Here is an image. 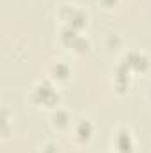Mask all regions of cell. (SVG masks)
Segmentation results:
<instances>
[{
	"mask_svg": "<svg viewBox=\"0 0 151 153\" xmlns=\"http://www.w3.org/2000/svg\"><path fill=\"white\" fill-rule=\"evenodd\" d=\"M32 100L38 102V103H44L46 107H53V105H57V102H59V94L53 91V87H52L48 82H41L38 87L34 89Z\"/></svg>",
	"mask_w": 151,
	"mask_h": 153,
	"instance_id": "obj_1",
	"label": "cell"
},
{
	"mask_svg": "<svg viewBox=\"0 0 151 153\" xmlns=\"http://www.w3.org/2000/svg\"><path fill=\"white\" fill-rule=\"evenodd\" d=\"M123 66H126L128 70H135V71H146L150 66V59L139 52H130L124 55Z\"/></svg>",
	"mask_w": 151,
	"mask_h": 153,
	"instance_id": "obj_2",
	"label": "cell"
},
{
	"mask_svg": "<svg viewBox=\"0 0 151 153\" xmlns=\"http://www.w3.org/2000/svg\"><path fill=\"white\" fill-rule=\"evenodd\" d=\"M61 16H62V18L70 23V27L75 29V30H80V29L87 23V16H85L82 11L73 9V7H64L62 13H61Z\"/></svg>",
	"mask_w": 151,
	"mask_h": 153,
	"instance_id": "obj_3",
	"label": "cell"
},
{
	"mask_svg": "<svg viewBox=\"0 0 151 153\" xmlns=\"http://www.w3.org/2000/svg\"><path fill=\"white\" fill-rule=\"evenodd\" d=\"M115 152L117 153H132L133 152V141L128 130H119L115 135Z\"/></svg>",
	"mask_w": 151,
	"mask_h": 153,
	"instance_id": "obj_4",
	"label": "cell"
},
{
	"mask_svg": "<svg viewBox=\"0 0 151 153\" xmlns=\"http://www.w3.org/2000/svg\"><path fill=\"white\" fill-rule=\"evenodd\" d=\"M130 70L126 68V66H119L117 68V73H115V89H117V93H124L126 89H128V84H130Z\"/></svg>",
	"mask_w": 151,
	"mask_h": 153,
	"instance_id": "obj_5",
	"label": "cell"
},
{
	"mask_svg": "<svg viewBox=\"0 0 151 153\" xmlns=\"http://www.w3.org/2000/svg\"><path fill=\"white\" fill-rule=\"evenodd\" d=\"M75 134H76V139L78 141H82V143L89 141L91 135H93V125L89 121H80L78 126H76V130H75Z\"/></svg>",
	"mask_w": 151,
	"mask_h": 153,
	"instance_id": "obj_6",
	"label": "cell"
},
{
	"mask_svg": "<svg viewBox=\"0 0 151 153\" xmlns=\"http://www.w3.org/2000/svg\"><path fill=\"white\" fill-rule=\"evenodd\" d=\"M70 68L64 64V62H57V64H53L52 66V76L55 78V80H68V76H70Z\"/></svg>",
	"mask_w": 151,
	"mask_h": 153,
	"instance_id": "obj_7",
	"label": "cell"
},
{
	"mask_svg": "<svg viewBox=\"0 0 151 153\" xmlns=\"http://www.w3.org/2000/svg\"><path fill=\"white\" fill-rule=\"evenodd\" d=\"M78 38H80V36L76 34V30H75V29H71V27L64 29V30H62V34H61V41H62L66 46H70V48L75 45V41Z\"/></svg>",
	"mask_w": 151,
	"mask_h": 153,
	"instance_id": "obj_8",
	"label": "cell"
},
{
	"mask_svg": "<svg viewBox=\"0 0 151 153\" xmlns=\"http://www.w3.org/2000/svg\"><path fill=\"white\" fill-rule=\"evenodd\" d=\"M53 125L57 128H66L70 125V114L66 111H57L53 114Z\"/></svg>",
	"mask_w": 151,
	"mask_h": 153,
	"instance_id": "obj_9",
	"label": "cell"
},
{
	"mask_svg": "<svg viewBox=\"0 0 151 153\" xmlns=\"http://www.w3.org/2000/svg\"><path fill=\"white\" fill-rule=\"evenodd\" d=\"M71 48H73L75 52H78V53H85V52L89 50V41H87L85 38H82V36H80V38L75 41V45H73Z\"/></svg>",
	"mask_w": 151,
	"mask_h": 153,
	"instance_id": "obj_10",
	"label": "cell"
},
{
	"mask_svg": "<svg viewBox=\"0 0 151 153\" xmlns=\"http://www.w3.org/2000/svg\"><path fill=\"white\" fill-rule=\"evenodd\" d=\"M117 2H119V0H101V4H103L105 7H114Z\"/></svg>",
	"mask_w": 151,
	"mask_h": 153,
	"instance_id": "obj_11",
	"label": "cell"
}]
</instances>
